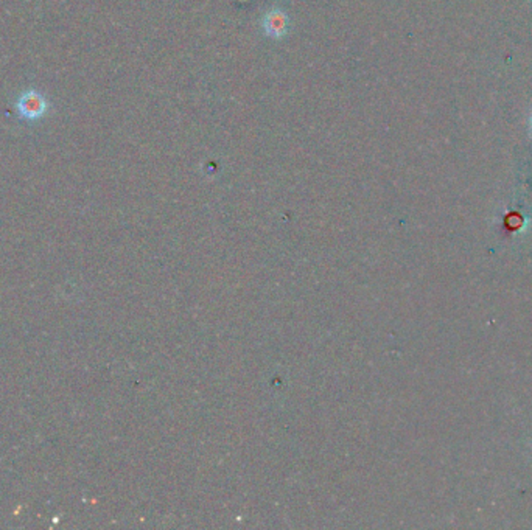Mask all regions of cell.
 Segmentation results:
<instances>
[{
    "mask_svg": "<svg viewBox=\"0 0 532 530\" xmlns=\"http://www.w3.org/2000/svg\"><path fill=\"white\" fill-rule=\"evenodd\" d=\"M262 30L263 35L271 39L279 41L285 38L289 31V18L287 11L279 6H274L270 11H266L262 19Z\"/></svg>",
    "mask_w": 532,
    "mask_h": 530,
    "instance_id": "2",
    "label": "cell"
},
{
    "mask_svg": "<svg viewBox=\"0 0 532 530\" xmlns=\"http://www.w3.org/2000/svg\"><path fill=\"white\" fill-rule=\"evenodd\" d=\"M14 107L22 120L36 122L47 114L48 102L43 92L36 89H27L16 100Z\"/></svg>",
    "mask_w": 532,
    "mask_h": 530,
    "instance_id": "1",
    "label": "cell"
}]
</instances>
